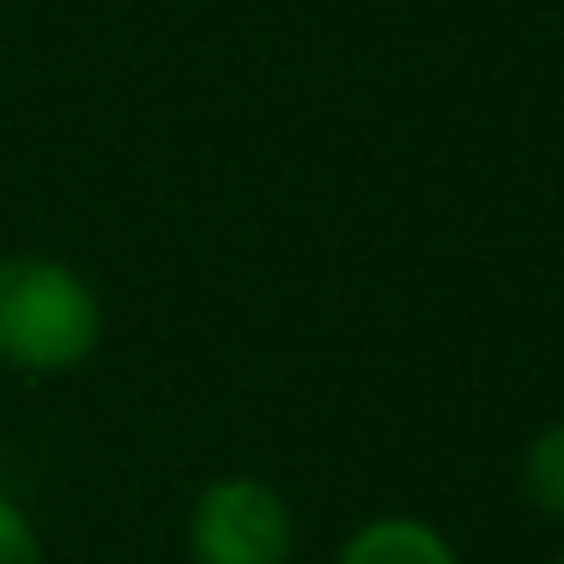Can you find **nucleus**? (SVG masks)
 Wrapping results in <instances>:
<instances>
[{"instance_id": "f257e3e1", "label": "nucleus", "mask_w": 564, "mask_h": 564, "mask_svg": "<svg viewBox=\"0 0 564 564\" xmlns=\"http://www.w3.org/2000/svg\"><path fill=\"white\" fill-rule=\"evenodd\" d=\"M104 334L98 292L74 268L43 256H7L0 261V365L55 377L91 358Z\"/></svg>"}, {"instance_id": "f03ea898", "label": "nucleus", "mask_w": 564, "mask_h": 564, "mask_svg": "<svg viewBox=\"0 0 564 564\" xmlns=\"http://www.w3.org/2000/svg\"><path fill=\"white\" fill-rule=\"evenodd\" d=\"M195 564H285L292 558V510L261 479H213L188 516Z\"/></svg>"}, {"instance_id": "7ed1b4c3", "label": "nucleus", "mask_w": 564, "mask_h": 564, "mask_svg": "<svg viewBox=\"0 0 564 564\" xmlns=\"http://www.w3.org/2000/svg\"><path fill=\"white\" fill-rule=\"evenodd\" d=\"M340 564H455V552L437 528L413 522V516H382L346 540Z\"/></svg>"}, {"instance_id": "20e7f679", "label": "nucleus", "mask_w": 564, "mask_h": 564, "mask_svg": "<svg viewBox=\"0 0 564 564\" xmlns=\"http://www.w3.org/2000/svg\"><path fill=\"white\" fill-rule=\"evenodd\" d=\"M522 491L564 522V425H546L522 455Z\"/></svg>"}, {"instance_id": "39448f33", "label": "nucleus", "mask_w": 564, "mask_h": 564, "mask_svg": "<svg viewBox=\"0 0 564 564\" xmlns=\"http://www.w3.org/2000/svg\"><path fill=\"white\" fill-rule=\"evenodd\" d=\"M0 564H43V546L13 498H0Z\"/></svg>"}, {"instance_id": "423d86ee", "label": "nucleus", "mask_w": 564, "mask_h": 564, "mask_svg": "<svg viewBox=\"0 0 564 564\" xmlns=\"http://www.w3.org/2000/svg\"><path fill=\"white\" fill-rule=\"evenodd\" d=\"M558 564H564V558H558Z\"/></svg>"}]
</instances>
